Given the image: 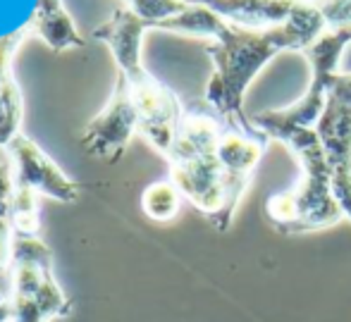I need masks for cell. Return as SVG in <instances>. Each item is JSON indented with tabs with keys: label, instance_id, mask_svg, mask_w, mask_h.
Segmentation results:
<instances>
[{
	"label": "cell",
	"instance_id": "obj_1",
	"mask_svg": "<svg viewBox=\"0 0 351 322\" xmlns=\"http://www.w3.org/2000/svg\"><path fill=\"white\" fill-rule=\"evenodd\" d=\"M328 29L320 10L268 29L227 24L215 41L206 46L213 60V77L204 101L225 117H246L244 96L251 82L273 58L285 51H304Z\"/></svg>",
	"mask_w": 351,
	"mask_h": 322
},
{
	"label": "cell",
	"instance_id": "obj_2",
	"mask_svg": "<svg viewBox=\"0 0 351 322\" xmlns=\"http://www.w3.org/2000/svg\"><path fill=\"white\" fill-rule=\"evenodd\" d=\"M225 127V115L206 101H194L184 106L175 146L165 158L170 165L167 179L180 189L182 198L215 227L227 232L232 225L241 193L234 189L227 167L220 156V134Z\"/></svg>",
	"mask_w": 351,
	"mask_h": 322
},
{
	"label": "cell",
	"instance_id": "obj_3",
	"mask_svg": "<svg viewBox=\"0 0 351 322\" xmlns=\"http://www.w3.org/2000/svg\"><path fill=\"white\" fill-rule=\"evenodd\" d=\"M270 138L285 143L301 165V179L294 189L275 193L265 201V215L282 234H306L328 230L344 220L332 189V172L313 127L258 125Z\"/></svg>",
	"mask_w": 351,
	"mask_h": 322
},
{
	"label": "cell",
	"instance_id": "obj_4",
	"mask_svg": "<svg viewBox=\"0 0 351 322\" xmlns=\"http://www.w3.org/2000/svg\"><path fill=\"white\" fill-rule=\"evenodd\" d=\"M14 322H58L72 313L53 270V251L38 234H14L12 244Z\"/></svg>",
	"mask_w": 351,
	"mask_h": 322
},
{
	"label": "cell",
	"instance_id": "obj_5",
	"mask_svg": "<svg viewBox=\"0 0 351 322\" xmlns=\"http://www.w3.org/2000/svg\"><path fill=\"white\" fill-rule=\"evenodd\" d=\"M351 43V24H337L328 27L308 48H304V55L311 64V84L306 93L289 108L282 110H263L251 120L256 125H291V127H313L318 122L325 106L330 86L339 74V60L342 53Z\"/></svg>",
	"mask_w": 351,
	"mask_h": 322
},
{
	"label": "cell",
	"instance_id": "obj_6",
	"mask_svg": "<svg viewBox=\"0 0 351 322\" xmlns=\"http://www.w3.org/2000/svg\"><path fill=\"white\" fill-rule=\"evenodd\" d=\"M332 172V189L351 220V72H339L313 125Z\"/></svg>",
	"mask_w": 351,
	"mask_h": 322
},
{
	"label": "cell",
	"instance_id": "obj_7",
	"mask_svg": "<svg viewBox=\"0 0 351 322\" xmlns=\"http://www.w3.org/2000/svg\"><path fill=\"white\" fill-rule=\"evenodd\" d=\"M136 132H139V110H136L127 82L117 74L112 96L108 98L106 108L84 127L79 141L86 156L117 162L125 156Z\"/></svg>",
	"mask_w": 351,
	"mask_h": 322
},
{
	"label": "cell",
	"instance_id": "obj_8",
	"mask_svg": "<svg viewBox=\"0 0 351 322\" xmlns=\"http://www.w3.org/2000/svg\"><path fill=\"white\" fill-rule=\"evenodd\" d=\"M12 162V186L22 191L43 193L60 203L79 198V184L58 167V162L29 136L19 134L5 151Z\"/></svg>",
	"mask_w": 351,
	"mask_h": 322
},
{
	"label": "cell",
	"instance_id": "obj_9",
	"mask_svg": "<svg viewBox=\"0 0 351 322\" xmlns=\"http://www.w3.org/2000/svg\"><path fill=\"white\" fill-rule=\"evenodd\" d=\"M204 5L225 22L246 29H268L308 14L315 10L313 0H186Z\"/></svg>",
	"mask_w": 351,
	"mask_h": 322
},
{
	"label": "cell",
	"instance_id": "obj_10",
	"mask_svg": "<svg viewBox=\"0 0 351 322\" xmlns=\"http://www.w3.org/2000/svg\"><path fill=\"white\" fill-rule=\"evenodd\" d=\"M24 27H27L29 36L41 38L53 53L86 46V38L77 32L62 0H36L32 19Z\"/></svg>",
	"mask_w": 351,
	"mask_h": 322
},
{
	"label": "cell",
	"instance_id": "obj_11",
	"mask_svg": "<svg viewBox=\"0 0 351 322\" xmlns=\"http://www.w3.org/2000/svg\"><path fill=\"white\" fill-rule=\"evenodd\" d=\"M24 98L14 74L10 72L0 88V151H8L10 143L22 134Z\"/></svg>",
	"mask_w": 351,
	"mask_h": 322
},
{
	"label": "cell",
	"instance_id": "obj_12",
	"mask_svg": "<svg viewBox=\"0 0 351 322\" xmlns=\"http://www.w3.org/2000/svg\"><path fill=\"white\" fill-rule=\"evenodd\" d=\"M182 206V193L170 179L148 184L141 193V210L156 222H170L177 217Z\"/></svg>",
	"mask_w": 351,
	"mask_h": 322
},
{
	"label": "cell",
	"instance_id": "obj_13",
	"mask_svg": "<svg viewBox=\"0 0 351 322\" xmlns=\"http://www.w3.org/2000/svg\"><path fill=\"white\" fill-rule=\"evenodd\" d=\"M125 5L151 29H160L167 19L177 17L189 8L186 0H125Z\"/></svg>",
	"mask_w": 351,
	"mask_h": 322
},
{
	"label": "cell",
	"instance_id": "obj_14",
	"mask_svg": "<svg viewBox=\"0 0 351 322\" xmlns=\"http://www.w3.org/2000/svg\"><path fill=\"white\" fill-rule=\"evenodd\" d=\"M29 38L27 27L17 29L14 34H8V36H0V88H3L5 79L8 74L12 72V60H14V53H17L19 43Z\"/></svg>",
	"mask_w": 351,
	"mask_h": 322
},
{
	"label": "cell",
	"instance_id": "obj_15",
	"mask_svg": "<svg viewBox=\"0 0 351 322\" xmlns=\"http://www.w3.org/2000/svg\"><path fill=\"white\" fill-rule=\"evenodd\" d=\"M313 3L325 17L328 27L351 24V0H313Z\"/></svg>",
	"mask_w": 351,
	"mask_h": 322
},
{
	"label": "cell",
	"instance_id": "obj_16",
	"mask_svg": "<svg viewBox=\"0 0 351 322\" xmlns=\"http://www.w3.org/2000/svg\"><path fill=\"white\" fill-rule=\"evenodd\" d=\"M0 210H12V162L0 153Z\"/></svg>",
	"mask_w": 351,
	"mask_h": 322
},
{
	"label": "cell",
	"instance_id": "obj_17",
	"mask_svg": "<svg viewBox=\"0 0 351 322\" xmlns=\"http://www.w3.org/2000/svg\"><path fill=\"white\" fill-rule=\"evenodd\" d=\"M0 322H14V308L10 301L0 304Z\"/></svg>",
	"mask_w": 351,
	"mask_h": 322
},
{
	"label": "cell",
	"instance_id": "obj_18",
	"mask_svg": "<svg viewBox=\"0 0 351 322\" xmlns=\"http://www.w3.org/2000/svg\"><path fill=\"white\" fill-rule=\"evenodd\" d=\"M3 301H8V299H5V294H3V291H0V304H3Z\"/></svg>",
	"mask_w": 351,
	"mask_h": 322
}]
</instances>
